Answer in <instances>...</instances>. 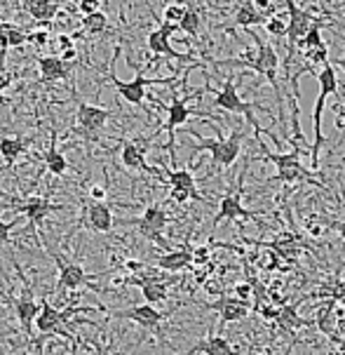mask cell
Masks as SVG:
<instances>
[{
  "mask_svg": "<svg viewBox=\"0 0 345 355\" xmlns=\"http://www.w3.org/2000/svg\"><path fill=\"white\" fill-rule=\"evenodd\" d=\"M101 306H69V309L59 311L57 306L50 304L47 294L40 297V315L35 318V329H38V336L31 341V348L35 346V355H42V344L47 339H54V336H66V339H76L71 334V329L66 327L71 318L76 313H85V311H99Z\"/></svg>",
  "mask_w": 345,
  "mask_h": 355,
  "instance_id": "cell-1",
  "label": "cell"
},
{
  "mask_svg": "<svg viewBox=\"0 0 345 355\" xmlns=\"http://www.w3.org/2000/svg\"><path fill=\"white\" fill-rule=\"evenodd\" d=\"M10 259L15 261V254H10ZM15 270L21 280V294L19 299H12L10 294L3 292V299L5 304H10L15 309L17 318H19V324H21V332L26 336V344L31 348V341H33V324H35V318L40 315V302H35V294H33V287H31V280L26 278V273L21 270L19 263L15 261Z\"/></svg>",
  "mask_w": 345,
  "mask_h": 355,
  "instance_id": "cell-2",
  "label": "cell"
},
{
  "mask_svg": "<svg viewBox=\"0 0 345 355\" xmlns=\"http://www.w3.org/2000/svg\"><path fill=\"white\" fill-rule=\"evenodd\" d=\"M317 83H319V94L315 99V108H312V128H315V141H312V148H310V162H312V172L319 167V148H322V113H324V106H326V99L331 94L338 92V78H336V71L331 64L322 66V71L317 73Z\"/></svg>",
  "mask_w": 345,
  "mask_h": 355,
  "instance_id": "cell-3",
  "label": "cell"
},
{
  "mask_svg": "<svg viewBox=\"0 0 345 355\" xmlns=\"http://www.w3.org/2000/svg\"><path fill=\"white\" fill-rule=\"evenodd\" d=\"M35 233V238H38V243H40V248L45 250V254L54 259V263H57V268H59V278H57V299H64L69 292H73L78 290V287H82V285H89L94 278H99V275H92V273H87L80 263H76V261H64L62 257L54 252L50 245L45 243V236H42V231H33Z\"/></svg>",
  "mask_w": 345,
  "mask_h": 355,
  "instance_id": "cell-4",
  "label": "cell"
},
{
  "mask_svg": "<svg viewBox=\"0 0 345 355\" xmlns=\"http://www.w3.org/2000/svg\"><path fill=\"white\" fill-rule=\"evenodd\" d=\"M73 97H76V125L71 132L85 141H99L101 132H104V128L108 125V120L113 118V113L108 111V108L82 101L78 97L76 85H73Z\"/></svg>",
  "mask_w": 345,
  "mask_h": 355,
  "instance_id": "cell-5",
  "label": "cell"
},
{
  "mask_svg": "<svg viewBox=\"0 0 345 355\" xmlns=\"http://www.w3.org/2000/svg\"><path fill=\"white\" fill-rule=\"evenodd\" d=\"M249 38L256 43V52H247L242 62H235V64H245V66H251L256 73H261L268 78V83L275 89V97H277V104H280V111H282V92H280V85H277V66H280V59H277V52L275 47L258 35L256 31H247Z\"/></svg>",
  "mask_w": 345,
  "mask_h": 355,
  "instance_id": "cell-6",
  "label": "cell"
},
{
  "mask_svg": "<svg viewBox=\"0 0 345 355\" xmlns=\"http://www.w3.org/2000/svg\"><path fill=\"white\" fill-rule=\"evenodd\" d=\"M115 54L111 59V66H108V76H111V83L113 87L118 89V94L123 97L127 104H134V106H141L143 99H146V87L148 85H169L174 78H146L143 73H136L134 80H120L115 76Z\"/></svg>",
  "mask_w": 345,
  "mask_h": 355,
  "instance_id": "cell-7",
  "label": "cell"
},
{
  "mask_svg": "<svg viewBox=\"0 0 345 355\" xmlns=\"http://www.w3.org/2000/svg\"><path fill=\"white\" fill-rule=\"evenodd\" d=\"M242 146V132H233L230 137H216V139H200L193 146V153L207 151L211 155V162L221 167H230L240 155Z\"/></svg>",
  "mask_w": 345,
  "mask_h": 355,
  "instance_id": "cell-8",
  "label": "cell"
},
{
  "mask_svg": "<svg viewBox=\"0 0 345 355\" xmlns=\"http://www.w3.org/2000/svg\"><path fill=\"white\" fill-rule=\"evenodd\" d=\"M261 160H270L277 167V177L284 184H294V182H312V170L301 162V148H294L292 153H270L265 151L261 155Z\"/></svg>",
  "mask_w": 345,
  "mask_h": 355,
  "instance_id": "cell-9",
  "label": "cell"
},
{
  "mask_svg": "<svg viewBox=\"0 0 345 355\" xmlns=\"http://www.w3.org/2000/svg\"><path fill=\"white\" fill-rule=\"evenodd\" d=\"M284 10L289 12V26H287V47H289V52H287V62H284V69L289 71L296 45H299L301 40H306V35L310 33V28L317 24V19H315L308 10H301L299 3H294V0H289Z\"/></svg>",
  "mask_w": 345,
  "mask_h": 355,
  "instance_id": "cell-10",
  "label": "cell"
},
{
  "mask_svg": "<svg viewBox=\"0 0 345 355\" xmlns=\"http://www.w3.org/2000/svg\"><path fill=\"white\" fill-rule=\"evenodd\" d=\"M120 224L136 226L143 238L167 250V243H165V238H162V233H165V226L169 224V214L165 212L162 205H150V207L143 209V214L139 216V219H125V221H120Z\"/></svg>",
  "mask_w": 345,
  "mask_h": 355,
  "instance_id": "cell-11",
  "label": "cell"
},
{
  "mask_svg": "<svg viewBox=\"0 0 345 355\" xmlns=\"http://www.w3.org/2000/svg\"><path fill=\"white\" fill-rule=\"evenodd\" d=\"M108 318H118V320H132V322H136L139 327L153 332L157 339H162L160 324L167 318V313H160V311L155 309V306H150V304H139V306H130V309L108 311Z\"/></svg>",
  "mask_w": 345,
  "mask_h": 355,
  "instance_id": "cell-12",
  "label": "cell"
},
{
  "mask_svg": "<svg viewBox=\"0 0 345 355\" xmlns=\"http://www.w3.org/2000/svg\"><path fill=\"white\" fill-rule=\"evenodd\" d=\"M3 207H10V209H15V212H19V216H26L33 231H40L42 221H45L52 212L62 209V205H54L50 198H45V196H33V198H26V200L3 205Z\"/></svg>",
  "mask_w": 345,
  "mask_h": 355,
  "instance_id": "cell-13",
  "label": "cell"
},
{
  "mask_svg": "<svg viewBox=\"0 0 345 355\" xmlns=\"http://www.w3.org/2000/svg\"><path fill=\"white\" fill-rule=\"evenodd\" d=\"M214 104L223 108V111H230V113H238V116H245L247 120L251 123V128L256 135H261V128H258V123H256V118H254V108L247 104L245 99H240V94H238V87H235V83L233 80H226L223 83V87L216 92V97H214Z\"/></svg>",
  "mask_w": 345,
  "mask_h": 355,
  "instance_id": "cell-14",
  "label": "cell"
},
{
  "mask_svg": "<svg viewBox=\"0 0 345 355\" xmlns=\"http://www.w3.org/2000/svg\"><path fill=\"white\" fill-rule=\"evenodd\" d=\"M174 31H179V26H172V24H165L162 21L160 26L155 28V31L148 33V50L153 54H162V57H169V59H179V62H191V54H181L172 47V43H169V38L174 35Z\"/></svg>",
  "mask_w": 345,
  "mask_h": 355,
  "instance_id": "cell-15",
  "label": "cell"
},
{
  "mask_svg": "<svg viewBox=\"0 0 345 355\" xmlns=\"http://www.w3.org/2000/svg\"><path fill=\"white\" fill-rule=\"evenodd\" d=\"M82 224L94 233H111L115 226L113 207L108 202H85L82 205Z\"/></svg>",
  "mask_w": 345,
  "mask_h": 355,
  "instance_id": "cell-16",
  "label": "cell"
},
{
  "mask_svg": "<svg viewBox=\"0 0 345 355\" xmlns=\"http://www.w3.org/2000/svg\"><path fill=\"white\" fill-rule=\"evenodd\" d=\"M193 113L195 111L186 104L184 97H174L172 104L167 106V151L172 155L174 165H177V155H174V132H177V128H181Z\"/></svg>",
  "mask_w": 345,
  "mask_h": 355,
  "instance_id": "cell-17",
  "label": "cell"
},
{
  "mask_svg": "<svg viewBox=\"0 0 345 355\" xmlns=\"http://www.w3.org/2000/svg\"><path fill=\"white\" fill-rule=\"evenodd\" d=\"M211 309L219 311V327L223 329L228 322H238L242 318L249 315V302H242L233 294V297H221L219 302L211 304Z\"/></svg>",
  "mask_w": 345,
  "mask_h": 355,
  "instance_id": "cell-18",
  "label": "cell"
},
{
  "mask_svg": "<svg viewBox=\"0 0 345 355\" xmlns=\"http://www.w3.org/2000/svg\"><path fill=\"white\" fill-rule=\"evenodd\" d=\"M226 219H230V221H238V219H251V221H258L256 219V214L254 212H249V209L242 205V198H240V193H230V196H226L221 200V205H219V212H216V216H214V224L211 226H219L221 221H226Z\"/></svg>",
  "mask_w": 345,
  "mask_h": 355,
  "instance_id": "cell-19",
  "label": "cell"
},
{
  "mask_svg": "<svg viewBox=\"0 0 345 355\" xmlns=\"http://www.w3.org/2000/svg\"><path fill=\"white\" fill-rule=\"evenodd\" d=\"M120 158H123V165L127 170H139V172H146V174H160V170H155V167H150L146 162V155H143L141 146L134 144L132 139H125L123 141V153H120Z\"/></svg>",
  "mask_w": 345,
  "mask_h": 355,
  "instance_id": "cell-20",
  "label": "cell"
},
{
  "mask_svg": "<svg viewBox=\"0 0 345 355\" xmlns=\"http://www.w3.org/2000/svg\"><path fill=\"white\" fill-rule=\"evenodd\" d=\"M38 71H40V83H57V80H69L71 69L69 64L62 62L59 57H38Z\"/></svg>",
  "mask_w": 345,
  "mask_h": 355,
  "instance_id": "cell-21",
  "label": "cell"
},
{
  "mask_svg": "<svg viewBox=\"0 0 345 355\" xmlns=\"http://www.w3.org/2000/svg\"><path fill=\"white\" fill-rule=\"evenodd\" d=\"M193 261V250L191 248H181V250H169L162 257L155 259V266L160 270H186Z\"/></svg>",
  "mask_w": 345,
  "mask_h": 355,
  "instance_id": "cell-22",
  "label": "cell"
},
{
  "mask_svg": "<svg viewBox=\"0 0 345 355\" xmlns=\"http://www.w3.org/2000/svg\"><path fill=\"white\" fill-rule=\"evenodd\" d=\"M265 26L268 24V17L263 15L261 10L256 8V3H240L238 12H235V26L245 28V31H254V26Z\"/></svg>",
  "mask_w": 345,
  "mask_h": 355,
  "instance_id": "cell-23",
  "label": "cell"
},
{
  "mask_svg": "<svg viewBox=\"0 0 345 355\" xmlns=\"http://www.w3.org/2000/svg\"><path fill=\"white\" fill-rule=\"evenodd\" d=\"M197 353H204V355H235V348L233 344L226 339V336L216 334V336H207V339L197 341L191 351H186L184 355H197Z\"/></svg>",
  "mask_w": 345,
  "mask_h": 355,
  "instance_id": "cell-24",
  "label": "cell"
},
{
  "mask_svg": "<svg viewBox=\"0 0 345 355\" xmlns=\"http://www.w3.org/2000/svg\"><path fill=\"white\" fill-rule=\"evenodd\" d=\"M165 174H167V182L172 186V191H184L193 200H204V198L197 193L195 177H193L191 170H165Z\"/></svg>",
  "mask_w": 345,
  "mask_h": 355,
  "instance_id": "cell-25",
  "label": "cell"
},
{
  "mask_svg": "<svg viewBox=\"0 0 345 355\" xmlns=\"http://www.w3.org/2000/svg\"><path fill=\"white\" fill-rule=\"evenodd\" d=\"M28 144H31L28 137H3L0 139V155H3L5 165L8 167L15 165V160L26 153Z\"/></svg>",
  "mask_w": 345,
  "mask_h": 355,
  "instance_id": "cell-26",
  "label": "cell"
},
{
  "mask_svg": "<svg viewBox=\"0 0 345 355\" xmlns=\"http://www.w3.org/2000/svg\"><path fill=\"white\" fill-rule=\"evenodd\" d=\"M42 160H45V170L50 174H54V177H66V172H69V160H66L62 151L57 148V132H52L50 148L42 155Z\"/></svg>",
  "mask_w": 345,
  "mask_h": 355,
  "instance_id": "cell-27",
  "label": "cell"
},
{
  "mask_svg": "<svg viewBox=\"0 0 345 355\" xmlns=\"http://www.w3.org/2000/svg\"><path fill=\"white\" fill-rule=\"evenodd\" d=\"M24 10L33 17L35 21H52L57 17V12L62 10V3H54V0H26L21 3Z\"/></svg>",
  "mask_w": 345,
  "mask_h": 355,
  "instance_id": "cell-28",
  "label": "cell"
},
{
  "mask_svg": "<svg viewBox=\"0 0 345 355\" xmlns=\"http://www.w3.org/2000/svg\"><path fill=\"white\" fill-rule=\"evenodd\" d=\"M28 40H31V33H26L24 28L10 21H0V52H5L8 47H19Z\"/></svg>",
  "mask_w": 345,
  "mask_h": 355,
  "instance_id": "cell-29",
  "label": "cell"
},
{
  "mask_svg": "<svg viewBox=\"0 0 345 355\" xmlns=\"http://www.w3.org/2000/svg\"><path fill=\"white\" fill-rule=\"evenodd\" d=\"M268 248L275 252L277 257H282V259H287V261H294L296 257H299V245H296V238L294 236H280L277 240H272V243L268 245Z\"/></svg>",
  "mask_w": 345,
  "mask_h": 355,
  "instance_id": "cell-30",
  "label": "cell"
},
{
  "mask_svg": "<svg viewBox=\"0 0 345 355\" xmlns=\"http://www.w3.org/2000/svg\"><path fill=\"white\" fill-rule=\"evenodd\" d=\"M275 322L280 324L282 329H287V332H294V329H301V327H306V324H308L303 318L296 313V306H287V304L280 309V315H277Z\"/></svg>",
  "mask_w": 345,
  "mask_h": 355,
  "instance_id": "cell-31",
  "label": "cell"
},
{
  "mask_svg": "<svg viewBox=\"0 0 345 355\" xmlns=\"http://www.w3.org/2000/svg\"><path fill=\"white\" fill-rule=\"evenodd\" d=\"M82 33L87 35H99V33H106L108 28H111V21H108V17L104 12H94V15L89 17H82Z\"/></svg>",
  "mask_w": 345,
  "mask_h": 355,
  "instance_id": "cell-32",
  "label": "cell"
},
{
  "mask_svg": "<svg viewBox=\"0 0 345 355\" xmlns=\"http://www.w3.org/2000/svg\"><path fill=\"white\" fill-rule=\"evenodd\" d=\"M188 15V3H169L165 8V24L181 26V21Z\"/></svg>",
  "mask_w": 345,
  "mask_h": 355,
  "instance_id": "cell-33",
  "label": "cell"
},
{
  "mask_svg": "<svg viewBox=\"0 0 345 355\" xmlns=\"http://www.w3.org/2000/svg\"><path fill=\"white\" fill-rule=\"evenodd\" d=\"M200 24H202V19H200V10L193 3H188V15H186V19L181 21L179 28L184 33H188V35H197L200 33Z\"/></svg>",
  "mask_w": 345,
  "mask_h": 355,
  "instance_id": "cell-34",
  "label": "cell"
},
{
  "mask_svg": "<svg viewBox=\"0 0 345 355\" xmlns=\"http://www.w3.org/2000/svg\"><path fill=\"white\" fill-rule=\"evenodd\" d=\"M254 263L263 270H272L277 266V254L268 248V245H263V250H258L256 254H254Z\"/></svg>",
  "mask_w": 345,
  "mask_h": 355,
  "instance_id": "cell-35",
  "label": "cell"
},
{
  "mask_svg": "<svg viewBox=\"0 0 345 355\" xmlns=\"http://www.w3.org/2000/svg\"><path fill=\"white\" fill-rule=\"evenodd\" d=\"M24 219H26V216H15L12 221H0V245L12 243V231H15Z\"/></svg>",
  "mask_w": 345,
  "mask_h": 355,
  "instance_id": "cell-36",
  "label": "cell"
},
{
  "mask_svg": "<svg viewBox=\"0 0 345 355\" xmlns=\"http://www.w3.org/2000/svg\"><path fill=\"white\" fill-rule=\"evenodd\" d=\"M319 47H324V40H322V33H319V24H315V26L310 28V33H308L306 40H303V52L319 50Z\"/></svg>",
  "mask_w": 345,
  "mask_h": 355,
  "instance_id": "cell-37",
  "label": "cell"
},
{
  "mask_svg": "<svg viewBox=\"0 0 345 355\" xmlns=\"http://www.w3.org/2000/svg\"><path fill=\"white\" fill-rule=\"evenodd\" d=\"M287 26H289V21H282L280 17H270L268 24H265V28H268V33L270 35H275V38H282V35H287Z\"/></svg>",
  "mask_w": 345,
  "mask_h": 355,
  "instance_id": "cell-38",
  "label": "cell"
},
{
  "mask_svg": "<svg viewBox=\"0 0 345 355\" xmlns=\"http://www.w3.org/2000/svg\"><path fill=\"white\" fill-rule=\"evenodd\" d=\"M101 5L104 3H99V0H80V3H78V10H80L85 17H89V15H94V12H99Z\"/></svg>",
  "mask_w": 345,
  "mask_h": 355,
  "instance_id": "cell-39",
  "label": "cell"
},
{
  "mask_svg": "<svg viewBox=\"0 0 345 355\" xmlns=\"http://www.w3.org/2000/svg\"><path fill=\"white\" fill-rule=\"evenodd\" d=\"M235 297L242 299V302H249V297H251L249 282H240V285H235Z\"/></svg>",
  "mask_w": 345,
  "mask_h": 355,
  "instance_id": "cell-40",
  "label": "cell"
},
{
  "mask_svg": "<svg viewBox=\"0 0 345 355\" xmlns=\"http://www.w3.org/2000/svg\"><path fill=\"white\" fill-rule=\"evenodd\" d=\"M209 259V248H197L193 250V261L195 263H204Z\"/></svg>",
  "mask_w": 345,
  "mask_h": 355,
  "instance_id": "cell-41",
  "label": "cell"
},
{
  "mask_svg": "<svg viewBox=\"0 0 345 355\" xmlns=\"http://www.w3.org/2000/svg\"><path fill=\"white\" fill-rule=\"evenodd\" d=\"M10 80H12V76L5 73V66L0 64V99H3V89L10 85Z\"/></svg>",
  "mask_w": 345,
  "mask_h": 355,
  "instance_id": "cell-42",
  "label": "cell"
},
{
  "mask_svg": "<svg viewBox=\"0 0 345 355\" xmlns=\"http://www.w3.org/2000/svg\"><path fill=\"white\" fill-rule=\"evenodd\" d=\"M329 226H331V228H336L338 236H341V238L345 240V221H329Z\"/></svg>",
  "mask_w": 345,
  "mask_h": 355,
  "instance_id": "cell-43",
  "label": "cell"
},
{
  "mask_svg": "<svg viewBox=\"0 0 345 355\" xmlns=\"http://www.w3.org/2000/svg\"><path fill=\"white\" fill-rule=\"evenodd\" d=\"M92 346H94V351H96V355H118V353H108L104 346L99 344V341L96 339H92Z\"/></svg>",
  "mask_w": 345,
  "mask_h": 355,
  "instance_id": "cell-44",
  "label": "cell"
},
{
  "mask_svg": "<svg viewBox=\"0 0 345 355\" xmlns=\"http://www.w3.org/2000/svg\"><path fill=\"white\" fill-rule=\"evenodd\" d=\"M343 66H345V62H343Z\"/></svg>",
  "mask_w": 345,
  "mask_h": 355,
  "instance_id": "cell-45",
  "label": "cell"
}]
</instances>
